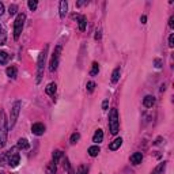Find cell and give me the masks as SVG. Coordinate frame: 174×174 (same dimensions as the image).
Instances as JSON below:
<instances>
[{"label": "cell", "mask_w": 174, "mask_h": 174, "mask_svg": "<svg viewBox=\"0 0 174 174\" xmlns=\"http://www.w3.org/2000/svg\"><path fill=\"white\" fill-rule=\"evenodd\" d=\"M165 167H166V162L159 163V165H158L154 169V171H152L151 174H163V171H165Z\"/></svg>", "instance_id": "cell-17"}, {"label": "cell", "mask_w": 174, "mask_h": 174, "mask_svg": "<svg viewBox=\"0 0 174 174\" xmlns=\"http://www.w3.org/2000/svg\"><path fill=\"white\" fill-rule=\"evenodd\" d=\"M78 21H79V30H80V31H84V30H86V26H87L86 16H83V15L78 16Z\"/></svg>", "instance_id": "cell-14"}, {"label": "cell", "mask_w": 174, "mask_h": 174, "mask_svg": "<svg viewBox=\"0 0 174 174\" xmlns=\"http://www.w3.org/2000/svg\"><path fill=\"white\" fill-rule=\"evenodd\" d=\"M80 139V135H79L78 132H75V133H72V136H71V139H69V143L71 144H75V143H78V140Z\"/></svg>", "instance_id": "cell-25"}, {"label": "cell", "mask_w": 174, "mask_h": 174, "mask_svg": "<svg viewBox=\"0 0 174 174\" xmlns=\"http://www.w3.org/2000/svg\"><path fill=\"white\" fill-rule=\"evenodd\" d=\"M98 72H99V65H98V63H92V67H91V71H90V75L95 76V75H98Z\"/></svg>", "instance_id": "cell-24"}, {"label": "cell", "mask_w": 174, "mask_h": 174, "mask_svg": "<svg viewBox=\"0 0 174 174\" xmlns=\"http://www.w3.org/2000/svg\"><path fill=\"white\" fill-rule=\"evenodd\" d=\"M84 4H87V2H78V5L80 7V5H84Z\"/></svg>", "instance_id": "cell-38"}, {"label": "cell", "mask_w": 174, "mask_h": 174, "mask_svg": "<svg viewBox=\"0 0 174 174\" xmlns=\"http://www.w3.org/2000/svg\"><path fill=\"white\" fill-rule=\"evenodd\" d=\"M155 103V98L152 97V95H147V97H144L143 99V105L146 106V108H152Z\"/></svg>", "instance_id": "cell-12"}, {"label": "cell", "mask_w": 174, "mask_h": 174, "mask_svg": "<svg viewBox=\"0 0 174 174\" xmlns=\"http://www.w3.org/2000/svg\"><path fill=\"white\" fill-rule=\"evenodd\" d=\"M78 174H87V170L84 169V166H80V167L78 169Z\"/></svg>", "instance_id": "cell-30"}, {"label": "cell", "mask_w": 174, "mask_h": 174, "mask_svg": "<svg viewBox=\"0 0 174 174\" xmlns=\"http://www.w3.org/2000/svg\"><path fill=\"white\" fill-rule=\"evenodd\" d=\"M56 90H57L56 83H49L48 86H46L45 91H46V94H48V95H54V92H56Z\"/></svg>", "instance_id": "cell-15"}, {"label": "cell", "mask_w": 174, "mask_h": 174, "mask_svg": "<svg viewBox=\"0 0 174 174\" xmlns=\"http://www.w3.org/2000/svg\"><path fill=\"white\" fill-rule=\"evenodd\" d=\"M160 64H162V61H160V60H155V67H156V68H160V67H162V65H160Z\"/></svg>", "instance_id": "cell-33"}, {"label": "cell", "mask_w": 174, "mask_h": 174, "mask_svg": "<svg viewBox=\"0 0 174 174\" xmlns=\"http://www.w3.org/2000/svg\"><path fill=\"white\" fill-rule=\"evenodd\" d=\"M108 105H109V101L105 99V101L102 102V109H103V110H108Z\"/></svg>", "instance_id": "cell-31"}, {"label": "cell", "mask_w": 174, "mask_h": 174, "mask_svg": "<svg viewBox=\"0 0 174 174\" xmlns=\"http://www.w3.org/2000/svg\"><path fill=\"white\" fill-rule=\"evenodd\" d=\"M7 76H10V78H15L16 73H18V69H16V67H14V65H11V67L7 68Z\"/></svg>", "instance_id": "cell-20"}, {"label": "cell", "mask_w": 174, "mask_h": 174, "mask_svg": "<svg viewBox=\"0 0 174 174\" xmlns=\"http://www.w3.org/2000/svg\"><path fill=\"white\" fill-rule=\"evenodd\" d=\"M140 22H141V23H146V22H147V16H141V18H140Z\"/></svg>", "instance_id": "cell-37"}, {"label": "cell", "mask_w": 174, "mask_h": 174, "mask_svg": "<svg viewBox=\"0 0 174 174\" xmlns=\"http://www.w3.org/2000/svg\"><path fill=\"white\" fill-rule=\"evenodd\" d=\"M16 11H18V7H16L15 4L10 5V8H8V14H10V15H15Z\"/></svg>", "instance_id": "cell-27"}, {"label": "cell", "mask_w": 174, "mask_h": 174, "mask_svg": "<svg viewBox=\"0 0 174 174\" xmlns=\"http://www.w3.org/2000/svg\"><path fill=\"white\" fill-rule=\"evenodd\" d=\"M86 87H87V91L92 92V91H94V89H95V83H94V82H89V83L86 84Z\"/></svg>", "instance_id": "cell-28"}, {"label": "cell", "mask_w": 174, "mask_h": 174, "mask_svg": "<svg viewBox=\"0 0 174 174\" xmlns=\"http://www.w3.org/2000/svg\"><path fill=\"white\" fill-rule=\"evenodd\" d=\"M46 53H48V45H45L44 50L41 52L40 56H38V61H37V83H40L41 79H42V75H44V67H45Z\"/></svg>", "instance_id": "cell-2"}, {"label": "cell", "mask_w": 174, "mask_h": 174, "mask_svg": "<svg viewBox=\"0 0 174 174\" xmlns=\"http://www.w3.org/2000/svg\"><path fill=\"white\" fill-rule=\"evenodd\" d=\"M141 160H143V154L141 152H135V154L130 155V162L133 165H140Z\"/></svg>", "instance_id": "cell-9"}, {"label": "cell", "mask_w": 174, "mask_h": 174, "mask_svg": "<svg viewBox=\"0 0 174 174\" xmlns=\"http://www.w3.org/2000/svg\"><path fill=\"white\" fill-rule=\"evenodd\" d=\"M99 152H101V150H99V147H98V146H92V147H90V148H89V155H90V156H92V158L97 156Z\"/></svg>", "instance_id": "cell-19"}, {"label": "cell", "mask_w": 174, "mask_h": 174, "mask_svg": "<svg viewBox=\"0 0 174 174\" xmlns=\"http://www.w3.org/2000/svg\"><path fill=\"white\" fill-rule=\"evenodd\" d=\"M24 19H26V15L22 12V14H19V15L16 16L15 22H14V38H15V40H18L19 35H21V33H22V30H23Z\"/></svg>", "instance_id": "cell-4"}, {"label": "cell", "mask_w": 174, "mask_h": 174, "mask_svg": "<svg viewBox=\"0 0 174 174\" xmlns=\"http://www.w3.org/2000/svg\"><path fill=\"white\" fill-rule=\"evenodd\" d=\"M102 140H103L102 129H97V130H95V133H94V136H92V141H94L95 144H99V143H102Z\"/></svg>", "instance_id": "cell-10"}, {"label": "cell", "mask_w": 174, "mask_h": 174, "mask_svg": "<svg viewBox=\"0 0 174 174\" xmlns=\"http://www.w3.org/2000/svg\"><path fill=\"white\" fill-rule=\"evenodd\" d=\"M63 156V152L60 151V150H56V151L53 152V155H52V158H53V163L56 165V163H59V160H60V158Z\"/></svg>", "instance_id": "cell-23"}, {"label": "cell", "mask_w": 174, "mask_h": 174, "mask_svg": "<svg viewBox=\"0 0 174 174\" xmlns=\"http://www.w3.org/2000/svg\"><path fill=\"white\" fill-rule=\"evenodd\" d=\"M29 147H30V144L26 139H19L18 140V148L19 150H27Z\"/></svg>", "instance_id": "cell-16"}, {"label": "cell", "mask_w": 174, "mask_h": 174, "mask_svg": "<svg viewBox=\"0 0 174 174\" xmlns=\"http://www.w3.org/2000/svg\"><path fill=\"white\" fill-rule=\"evenodd\" d=\"M67 11H68V3L65 0H63V2H60V18H65Z\"/></svg>", "instance_id": "cell-11"}, {"label": "cell", "mask_w": 174, "mask_h": 174, "mask_svg": "<svg viewBox=\"0 0 174 174\" xmlns=\"http://www.w3.org/2000/svg\"><path fill=\"white\" fill-rule=\"evenodd\" d=\"M27 5H29V8H30V10H33V11H34L35 8H37L38 3H37V0H29V3H27Z\"/></svg>", "instance_id": "cell-26"}, {"label": "cell", "mask_w": 174, "mask_h": 174, "mask_svg": "<svg viewBox=\"0 0 174 174\" xmlns=\"http://www.w3.org/2000/svg\"><path fill=\"white\" fill-rule=\"evenodd\" d=\"M109 128H110L111 135H116L120 128V120H118V111L117 109H111L109 114Z\"/></svg>", "instance_id": "cell-3"}, {"label": "cell", "mask_w": 174, "mask_h": 174, "mask_svg": "<svg viewBox=\"0 0 174 174\" xmlns=\"http://www.w3.org/2000/svg\"><path fill=\"white\" fill-rule=\"evenodd\" d=\"M60 53H61V46H57L54 49V53L52 56V60H50V64H49V69L53 72V71L57 69V65H59V59H60Z\"/></svg>", "instance_id": "cell-6"}, {"label": "cell", "mask_w": 174, "mask_h": 174, "mask_svg": "<svg viewBox=\"0 0 174 174\" xmlns=\"http://www.w3.org/2000/svg\"><path fill=\"white\" fill-rule=\"evenodd\" d=\"M7 129H8V124H7V118H5V113L0 111V148H3L7 140Z\"/></svg>", "instance_id": "cell-1"}, {"label": "cell", "mask_w": 174, "mask_h": 174, "mask_svg": "<svg viewBox=\"0 0 174 174\" xmlns=\"http://www.w3.org/2000/svg\"><path fill=\"white\" fill-rule=\"evenodd\" d=\"M8 59H10V54L4 50H0V64H7Z\"/></svg>", "instance_id": "cell-18"}, {"label": "cell", "mask_w": 174, "mask_h": 174, "mask_svg": "<svg viewBox=\"0 0 174 174\" xmlns=\"http://www.w3.org/2000/svg\"><path fill=\"white\" fill-rule=\"evenodd\" d=\"M21 101H16L15 103H14L12 109H11V117H10V122H8V128H12L14 125H15L16 120H18V116H19V111H21Z\"/></svg>", "instance_id": "cell-5"}, {"label": "cell", "mask_w": 174, "mask_h": 174, "mask_svg": "<svg viewBox=\"0 0 174 174\" xmlns=\"http://www.w3.org/2000/svg\"><path fill=\"white\" fill-rule=\"evenodd\" d=\"M3 12H4V5H3V3H0V16L3 15Z\"/></svg>", "instance_id": "cell-36"}, {"label": "cell", "mask_w": 174, "mask_h": 174, "mask_svg": "<svg viewBox=\"0 0 174 174\" xmlns=\"http://www.w3.org/2000/svg\"><path fill=\"white\" fill-rule=\"evenodd\" d=\"M64 169H67L68 171H71V167H69V162H68V159H65V163H64Z\"/></svg>", "instance_id": "cell-32"}, {"label": "cell", "mask_w": 174, "mask_h": 174, "mask_svg": "<svg viewBox=\"0 0 174 174\" xmlns=\"http://www.w3.org/2000/svg\"><path fill=\"white\" fill-rule=\"evenodd\" d=\"M169 46H170V48H173V46H174V35L173 34L169 37Z\"/></svg>", "instance_id": "cell-29"}, {"label": "cell", "mask_w": 174, "mask_h": 174, "mask_svg": "<svg viewBox=\"0 0 174 174\" xmlns=\"http://www.w3.org/2000/svg\"><path fill=\"white\" fill-rule=\"evenodd\" d=\"M169 26L174 27V16H171V18H170V21H169Z\"/></svg>", "instance_id": "cell-34"}, {"label": "cell", "mask_w": 174, "mask_h": 174, "mask_svg": "<svg viewBox=\"0 0 174 174\" xmlns=\"http://www.w3.org/2000/svg\"><path fill=\"white\" fill-rule=\"evenodd\" d=\"M56 170H57V167H56V165H54L53 162L52 163H49L48 166H46V174H56Z\"/></svg>", "instance_id": "cell-22"}, {"label": "cell", "mask_w": 174, "mask_h": 174, "mask_svg": "<svg viewBox=\"0 0 174 174\" xmlns=\"http://www.w3.org/2000/svg\"><path fill=\"white\" fill-rule=\"evenodd\" d=\"M101 38V30H97L95 31V40H99Z\"/></svg>", "instance_id": "cell-35"}, {"label": "cell", "mask_w": 174, "mask_h": 174, "mask_svg": "<svg viewBox=\"0 0 174 174\" xmlns=\"http://www.w3.org/2000/svg\"><path fill=\"white\" fill-rule=\"evenodd\" d=\"M31 130L34 135L41 136V135H44V132H45V127H44V124H41V122H35V124H33Z\"/></svg>", "instance_id": "cell-8"}, {"label": "cell", "mask_w": 174, "mask_h": 174, "mask_svg": "<svg viewBox=\"0 0 174 174\" xmlns=\"http://www.w3.org/2000/svg\"><path fill=\"white\" fill-rule=\"evenodd\" d=\"M120 79V67H117L111 73V83H117Z\"/></svg>", "instance_id": "cell-21"}, {"label": "cell", "mask_w": 174, "mask_h": 174, "mask_svg": "<svg viewBox=\"0 0 174 174\" xmlns=\"http://www.w3.org/2000/svg\"><path fill=\"white\" fill-rule=\"evenodd\" d=\"M121 144H122V139H121V137H117L116 140H113V141L110 143L109 148H110L111 151H116V150H118L120 147H121Z\"/></svg>", "instance_id": "cell-13"}, {"label": "cell", "mask_w": 174, "mask_h": 174, "mask_svg": "<svg viewBox=\"0 0 174 174\" xmlns=\"http://www.w3.org/2000/svg\"><path fill=\"white\" fill-rule=\"evenodd\" d=\"M19 159H21V156H19L18 152H15V150L8 151V163H10L11 167H16L19 163Z\"/></svg>", "instance_id": "cell-7"}]
</instances>
